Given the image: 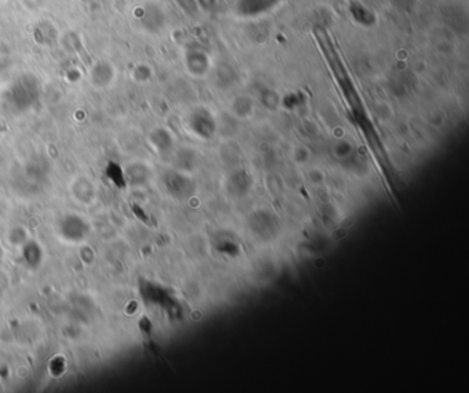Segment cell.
<instances>
[{"mask_svg": "<svg viewBox=\"0 0 469 393\" xmlns=\"http://www.w3.org/2000/svg\"><path fill=\"white\" fill-rule=\"evenodd\" d=\"M139 21H140L142 26L145 29H147V32L161 31L163 26H164V22H165L163 11L156 4H149V6L143 7L142 15L139 17Z\"/></svg>", "mask_w": 469, "mask_h": 393, "instance_id": "obj_3", "label": "cell"}, {"mask_svg": "<svg viewBox=\"0 0 469 393\" xmlns=\"http://www.w3.org/2000/svg\"><path fill=\"white\" fill-rule=\"evenodd\" d=\"M197 4H199V8L201 7L202 10L211 11V10L215 8L216 0H197Z\"/></svg>", "mask_w": 469, "mask_h": 393, "instance_id": "obj_7", "label": "cell"}, {"mask_svg": "<svg viewBox=\"0 0 469 393\" xmlns=\"http://www.w3.org/2000/svg\"><path fill=\"white\" fill-rule=\"evenodd\" d=\"M176 4L186 12L190 15H195L199 11V4L197 0H175Z\"/></svg>", "mask_w": 469, "mask_h": 393, "instance_id": "obj_6", "label": "cell"}, {"mask_svg": "<svg viewBox=\"0 0 469 393\" xmlns=\"http://www.w3.org/2000/svg\"><path fill=\"white\" fill-rule=\"evenodd\" d=\"M279 3L281 0H238L237 11L242 17H258L272 10Z\"/></svg>", "mask_w": 469, "mask_h": 393, "instance_id": "obj_1", "label": "cell"}, {"mask_svg": "<svg viewBox=\"0 0 469 393\" xmlns=\"http://www.w3.org/2000/svg\"><path fill=\"white\" fill-rule=\"evenodd\" d=\"M185 62L189 72L193 76H204L209 70V57L201 49H192L188 50L185 56Z\"/></svg>", "mask_w": 469, "mask_h": 393, "instance_id": "obj_4", "label": "cell"}, {"mask_svg": "<svg viewBox=\"0 0 469 393\" xmlns=\"http://www.w3.org/2000/svg\"><path fill=\"white\" fill-rule=\"evenodd\" d=\"M190 128L201 137H211L216 130L215 120L208 110L200 109L190 117Z\"/></svg>", "mask_w": 469, "mask_h": 393, "instance_id": "obj_2", "label": "cell"}, {"mask_svg": "<svg viewBox=\"0 0 469 393\" xmlns=\"http://www.w3.org/2000/svg\"><path fill=\"white\" fill-rule=\"evenodd\" d=\"M349 14L354 18V21L362 26H372L376 22V17L375 14L366 7L363 6L361 1L358 0H352L349 3Z\"/></svg>", "mask_w": 469, "mask_h": 393, "instance_id": "obj_5", "label": "cell"}]
</instances>
